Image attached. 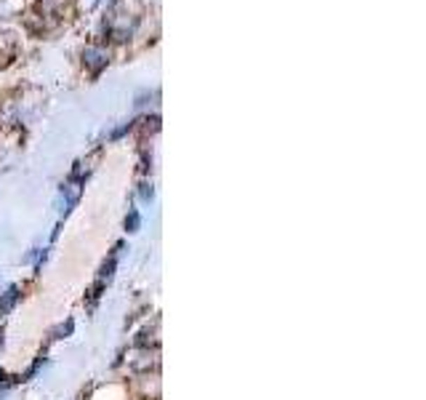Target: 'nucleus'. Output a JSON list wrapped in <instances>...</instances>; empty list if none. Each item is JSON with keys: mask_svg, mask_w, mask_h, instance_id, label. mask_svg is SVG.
I'll list each match as a JSON object with an SVG mask.
<instances>
[]
</instances>
